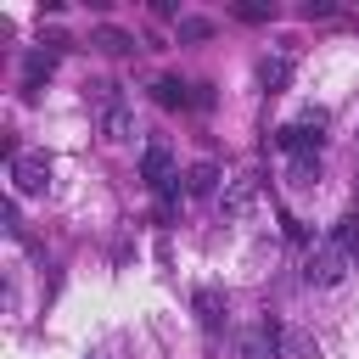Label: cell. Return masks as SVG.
Segmentation results:
<instances>
[{"mask_svg": "<svg viewBox=\"0 0 359 359\" xmlns=\"http://www.w3.org/2000/svg\"><path fill=\"white\" fill-rule=\"evenodd\" d=\"M219 191V163H191L185 168V196H213Z\"/></svg>", "mask_w": 359, "mask_h": 359, "instance_id": "cell-6", "label": "cell"}, {"mask_svg": "<svg viewBox=\"0 0 359 359\" xmlns=\"http://www.w3.org/2000/svg\"><path fill=\"white\" fill-rule=\"evenodd\" d=\"M140 174H146V185L168 191V185H174V157H168V146H146V157H140Z\"/></svg>", "mask_w": 359, "mask_h": 359, "instance_id": "cell-4", "label": "cell"}, {"mask_svg": "<svg viewBox=\"0 0 359 359\" xmlns=\"http://www.w3.org/2000/svg\"><path fill=\"white\" fill-rule=\"evenodd\" d=\"M50 185V157L45 151H17L11 157V191L17 196H39Z\"/></svg>", "mask_w": 359, "mask_h": 359, "instance_id": "cell-2", "label": "cell"}, {"mask_svg": "<svg viewBox=\"0 0 359 359\" xmlns=\"http://www.w3.org/2000/svg\"><path fill=\"white\" fill-rule=\"evenodd\" d=\"M280 359H314V337L309 331H280Z\"/></svg>", "mask_w": 359, "mask_h": 359, "instance_id": "cell-10", "label": "cell"}, {"mask_svg": "<svg viewBox=\"0 0 359 359\" xmlns=\"http://www.w3.org/2000/svg\"><path fill=\"white\" fill-rule=\"evenodd\" d=\"M151 90H157V101H163V107H180V101H185V84H180V79H157Z\"/></svg>", "mask_w": 359, "mask_h": 359, "instance_id": "cell-11", "label": "cell"}, {"mask_svg": "<svg viewBox=\"0 0 359 359\" xmlns=\"http://www.w3.org/2000/svg\"><path fill=\"white\" fill-rule=\"evenodd\" d=\"M286 180H292V185H314V180H320V157H314V151H297V157L286 163Z\"/></svg>", "mask_w": 359, "mask_h": 359, "instance_id": "cell-8", "label": "cell"}, {"mask_svg": "<svg viewBox=\"0 0 359 359\" xmlns=\"http://www.w3.org/2000/svg\"><path fill=\"white\" fill-rule=\"evenodd\" d=\"M196 320H202L208 331H213V325L224 320V297H219L213 286H202V292H196Z\"/></svg>", "mask_w": 359, "mask_h": 359, "instance_id": "cell-9", "label": "cell"}, {"mask_svg": "<svg viewBox=\"0 0 359 359\" xmlns=\"http://www.w3.org/2000/svg\"><path fill=\"white\" fill-rule=\"evenodd\" d=\"M252 191H258V180H241V185L224 196V208H247V202H252Z\"/></svg>", "mask_w": 359, "mask_h": 359, "instance_id": "cell-13", "label": "cell"}, {"mask_svg": "<svg viewBox=\"0 0 359 359\" xmlns=\"http://www.w3.org/2000/svg\"><path fill=\"white\" fill-rule=\"evenodd\" d=\"M95 45H101V50H129V34H123V28H101Z\"/></svg>", "mask_w": 359, "mask_h": 359, "instance_id": "cell-12", "label": "cell"}, {"mask_svg": "<svg viewBox=\"0 0 359 359\" xmlns=\"http://www.w3.org/2000/svg\"><path fill=\"white\" fill-rule=\"evenodd\" d=\"M101 135L107 140H135V112L129 107H107L101 112Z\"/></svg>", "mask_w": 359, "mask_h": 359, "instance_id": "cell-7", "label": "cell"}, {"mask_svg": "<svg viewBox=\"0 0 359 359\" xmlns=\"http://www.w3.org/2000/svg\"><path fill=\"white\" fill-rule=\"evenodd\" d=\"M258 84H264L269 95H280V90L292 84V62H286V56H264V62H258Z\"/></svg>", "mask_w": 359, "mask_h": 359, "instance_id": "cell-5", "label": "cell"}, {"mask_svg": "<svg viewBox=\"0 0 359 359\" xmlns=\"http://www.w3.org/2000/svg\"><path fill=\"white\" fill-rule=\"evenodd\" d=\"M348 264H353V252H342L337 241H320V247L309 252L303 275H309V286H337V280L348 275Z\"/></svg>", "mask_w": 359, "mask_h": 359, "instance_id": "cell-1", "label": "cell"}, {"mask_svg": "<svg viewBox=\"0 0 359 359\" xmlns=\"http://www.w3.org/2000/svg\"><path fill=\"white\" fill-rule=\"evenodd\" d=\"M230 359H280V331H275V325L236 331V342H230Z\"/></svg>", "mask_w": 359, "mask_h": 359, "instance_id": "cell-3", "label": "cell"}, {"mask_svg": "<svg viewBox=\"0 0 359 359\" xmlns=\"http://www.w3.org/2000/svg\"><path fill=\"white\" fill-rule=\"evenodd\" d=\"M180 34H185V39H202V34H208V22H202V17H185V22H180Z\"/></svg>", "mask_w": 359, "mask_h": 359, "instance_id": "cell-15", "label": "cell"}, {"mask_svg": "<svg viewBox=\"0 0 359 359\" xmlns=\"http://www.w3.org/2000/svg\"><path fill=\"white\" fill-rule=\"evenodd\" d=\"M50 62H56V56H34V62H28V90H34V84L50 73Z\"/></svg>", "mask_w": 359, "mask_h": 359, "instance_id": "cell-14", "label": "cell"}]
</instances>
